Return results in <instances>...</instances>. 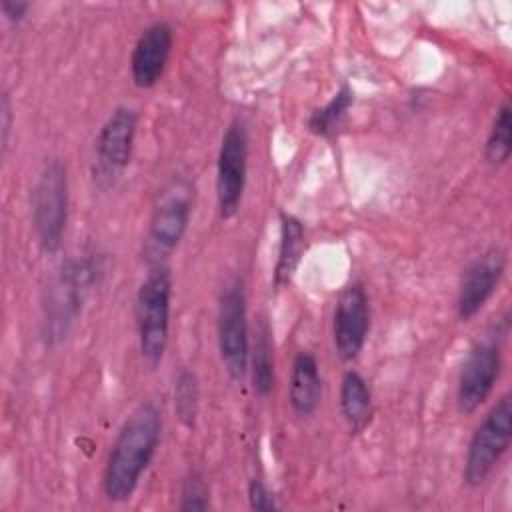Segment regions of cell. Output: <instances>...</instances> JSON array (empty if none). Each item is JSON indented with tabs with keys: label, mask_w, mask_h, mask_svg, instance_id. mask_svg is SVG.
<instances>
[{
	"label": "cell",
	"mask_w": 512,
	"mask_h": 512,
	"mask_svg": "<svg viewBox=\"0 0 512 512\" xmlns=\"http://www.w3.org/2000/svg\"><path fill=\"white\" fill-rule=\"evenodd\" d=\"M368 328H370L368 296L360 282H352L340 292L334 308V320H332L334 348L340 360L350 362L362 352L368 336Z\"/></svg>",
	"instance_id": "cell-11"
},
{
	"label": "cell",
	"mask_w": 512,
	"mask_h": 512,
	"mask_svg": "<svg viewBox=\"0 0 512 512\" xmlns=\"http://www.w3.org/2000/svg\"><path fill=\"white\" fill-rule=\"evenodd\" d=\"M512 152V110L510 104L504 102L492 122V128L486 138V160L494 166L504 164Z\"/></svg>",
	"instance_id": "cell-19"
},
{
	"label": "cell",
	"mask_w": 512,
	"mask_h": 512,
	"mask_svg": "<svg viewBox=\"0 0 512 512\" xmlns=\"http://www.w3.org/2000/svg\"><path fill=\"white\" fill-rule=\"evenodd\" d=\"M250 376L252 388L258 396H268L274 388V356L270 344V330L266 324H260L256 330L254 344L250 346Z\"/></svg>",
	"instance_id": "cell-17"
},
{
	"label": "cell",
	"mask_w": 512,
	"mask_h": 512,
	"mask_svg": "<svg viewBox=\"0 0 512 512\" xmlns=\"http://www.w3.org/2000/svg\"><path fill=\"white\" fill-rule=\"evenodd\" d=\"M354 102V94L350 86H342L322 108H316L308 118V130L316 136H332L342 120L346 118L350 106Z\"/></svg>",
	"instance_id": "cell-18"
},
{
	"label": "cell",
	"mask_w": 512,
	"mask_h": 512,
	"mask_svg": "<svg viewBox=\"0 0 512 512\" xmlns=\"http://www.w3.org/2000/svg\"><path fill=\"white\" fill-rule=\"evenodd\" d=\"M200 404V384L192 370H182L174 382V412L186 428H194Z\"/></svg>",
	"instance_id": "cell-20"
},
{
	"label": "cell",
	"mask_w": 512,
	"mask_h": 512,
	"mask_svg": "<svg viewBox=\"0 0 512 512\" xmlns=\"http://www.w3.org/2000/svg\"><path fill=\"white\" fill-rule=\"evenodd\" d=\"M322 380L318 362L310 352H300L292 362L288 400L298 416H310L320 406Z\"/></svg>",
	"instance_id": "cell-14"
},
{
	"label": "cell",
	"mask_w": 512,
	"mask_h": 512,
	"mask_svg": "<svg viewBox=\"0 0 512 512\" xmlns=\"http://www.w3.org/2000/svg\"><path fill=\"white\" fill-rule=\"evenodd\" d=\"M210 506V494L208 486L198 472H190L184 478L182 492H180V510L190 512V510H206Z\"/></svg>",
	"instance_id": "cell-21"
},
{
	"label": "cell",
	"mask_w": 512,
	"mask_h": 512,
	"mask_svg": "<svg viewBox=\"0 0 512 512\" xmlns=\"http://www.w3.org/2000/svg\"><path fill=\"white\" fill-rule=\"evenodd\" d=\"M172 276L168 266L154 264L136 294V328L142 360L156 368L168 346Z\"/></svg>",
	"instance_id": "cell-3"
},
{
	"label": "cell",
	"mask_w": 512,
	"mask_h": 512,
	"mask_svg": "<svg viewBox=\"0 0 512 512\" xmlns=\"http://www.w3.org/2000/svg\"><path fill=\"white\" fill-rule=\"evenodd\" d=\"M512 440V400L504 396L492 406V410L484 416L480 426L474 430L462 478L468 486H480L496 468L500 458L506 454Z\"/></svg>",
	"instance_id": "cell-6"
},
{
	"label": "cell",
	"mask_w": 512,
	"mask_h": 512,
	"mask_svg": "<svg viewBox=\"0 0 512 512\" xmlns=\"http://www.w3.org/2000/svg\"><path fill=\"white\" fill-rule=\"evenodd\" d=\"M502 370V354L496 340H478L460 370L456 386V404L462 414L476 412L490 396Z\"/></svg>",
	"instance_id": "cell-10"
},
{
	"label": "cell",
	"mask_w": 512,
	"mask_h": 512,
	"mask_svg": "<svg viewBox=\"0 0 512 512\" xmlns=\"http://www.w3.org/2000/svg\"><path fill=\"white\" fill-rule=\"evenodd\" d=\"M162 432V420L152 404H140L124 420L108 452L104 468V494L110 502H126L150 460L156 454Z\"/></svg>",
	"instance_id": "cell-1"
},
{
	"label": "cell",
	"mask_w": 512,
	"mask_h": 512,
	"mask_svg": "<svg viewBox=\"0 0 512 512\" xmlns=\"http://www.w3.org/2000/svg\"><path fill=\"white\" fill-rule=\"evenodd\" d=\"M32 222L40 246L56 252L68 222V176L60 160H50L32 190Z\"/></svg>",
	"instance_id": "cell-5"
},
{
	"label": "cell",
	"mask_w": 512,
	"mask_h": 512,
	"mask_svg": "<svg viewBox=\"0 0 512 512\" xmlns=\"http://www.w3.org/2000/svg\"><path fill=\"white\" fill-rule=\"evenodd\" d=\"M248 502H250V508L258 512H274L278 508L272 492L258 478H252L248 482Z\"/></svg>",
	"instance_id": "cell-22"
},
{
	"label": "cell",
	"mask_w": 512,
	"mask_h": 512,
	"mask_svg": "<svg viewBox=\"0 0 512 512\" xmlns=\"http://www.w3.org/2000/svg\"><path fill=\"white\" fill-rule=\"evenodd\" d=\"M248 310L242 280L228 282L218 300V350L224 370L234 382H240L248 370L250 338Z\"/></svg>",
	"instance_id": "cell-7"
},
{
	"label": "cell",
	"mask_w": 512,
	"mask_h": 512,
	"mask_svg": "<svg viewBox=\"0 0 512 512\" xmlns=\"http://www.w3.org/2000/svg\"><path fill=\"white\" fill-rule=\"evenodd\" d=\"M194 204L192 182L184 176H174L158 194L148 220L146 254L154 264H160L184 238Z\"/></svg>",
	"instance_id": "cell-4"
},
{
	"label": "cell",
	"mask_w": 512,
	"mask_h": 512,
	"mask_svg": "<svg viewBox=\"0 0 512 512\" xmlns=\"http://www.w3.org/2000/svg\"><path fill=\"white\" fill-rule=\"evenodd\" d=\"M0 132H2V148L8 146V136H10V126H12V108H10V100L8 94H2V102H0Z\"/></svg>",
	"instance_id": "cell-24"
},
{
	"label": "cell",
	"mask_w": 512,
	"mask_h": 512,
	"mask_svg": "<svg viewBox=\"0 0 512 512\" xmlns=\"http://www.w3.org/2000/svg\"><path fill=\"white\" fill-rule=\"evenodd\" d=\"M136 128L138 114L130 106H118L102 124L96 136L92 166V176L98 188H112L130 164Z\"/></svg>",
	"instance_id": "cell-8"
},
{
	"label": "cell",
	"mask_w": 512,
	"mask_h": 512,
	"mask_svg": "<svg viewBox=\"0 0 512 512\" xmlns=\"http://www.w3.org/2000/svg\"><path fill=\"white\" fill-rule=\"evenodd\" d=\"M248 170V136L240 120L232 122L220 142L216 164V200L224 220L232 218L242 202Z\"/></svg>",
	"instance_id": "cell-9"
},
{
	"label": "cell",
	"mask_w": 512,
	"mask_h": 512,
	"mask_svg": "<svg viewBox=\"0 0 512 512\" xmlns=\"http://www.w3.org/2000/svg\"><path fill=\"white\" fill-rule=\"evenodd\" d=\"M340 410L350 432H360L372 418V394L368 382L356 370H348L342 378Z\"/></svg>",
	"instance_id": "cell-16"
},
{
	"label": "cell",
	"mask_w": 512,
	"mask_h": 512,
	"mask_svg": "<svg viewBox=\"0 0 512 512\" xmlns=\"http://www.w3.org/2000/svg\"><path fill=\"white\" fill-rule=\"evenodd\" d=\"M306 252V236L302 222L286 212H280V246L274 266V286H288Z\"/></svg>",
	"instance_id": "cell-15"
},
{
	"label": "cell",
	"mask_w": 512,
	"mask_h": 512,
	"mask_svg": "<svg viewBox=\"0 0 512 512\" xmlns=\"http://www.w3.org/2000/svg\"><path fill=\"white\" fill-rule=\"evenodd\" d=\"M100 274L102 262L98 254H78L60 266L44 302V336L48 342L66 338Z\"/></svg>",
	"instance_id": "cell-2"
},
{
	"label": "cell",
	"mask_w": 512,
	"mask_h": 512,
	"mask_svg": "<svg viewBox=\"0 0 512 512\" xmlns=\"http://www.w3.org/2000/svg\"><path fill=\"white\" fill-rule=\"evenodd\" d=\"M506 270V258L500 250H490L476 258L464 272L458 298H456V312L462 322L474 318L488 298L494 294L500 278Z\"/></svg>",
	"instance_id": "cell-12"
},
{
	"label": "cell",
	"mask_w": 512,
	"mask_h": 512,
	"mask_svg": "<svg viewBox=\"0 0 512 512\" xmlns=\"http://www.w3.org/2000/svg\"><path fill=\"white\" fill-rule=\"evenodd\" d=\"M172 42V28L166 22H154L142 30L130 56V74L138 88H152L162 78Z\"/></svg>",
	"instance_id": "cell-13"
},
{
	"label": "cell",
	"mask_w": 512,
	"mask_h": 512,
	"mask_svg": "<svg viewBox=\"0 0 512 512\" xmlns=\"http://www.w3.org/2000/svg\"><path fill=\"white\" fill-rule=\"evenodd\" d=\"M0 6H2V14L6 16L8 22H20L30 8V4L22 2V0H2Z\"/></svg>",
	"instance_id": "cell-23"
}]
</instances>
